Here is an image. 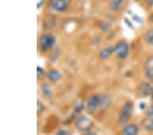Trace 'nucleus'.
I'll return each mask as SVG.
<instances>
[{"instance_id":"27","label":"nucleus","mask_w":153,"mask_h":135,"mask_svg":"<svg viewBox=\"0 0 153 135\" xmlns=\"http://www.w3.org/2000/svg\"><path fill=\"white\" fill-rule=\"evenodd\" d=\"M136 1H140V0H136Z\"/></svg>"},{"instance_id":"21","label":"nucleus","mask_w":153,"mask_h":135,"mask_svg":"<svg viewBox=\"0 0 153 135\" xmlns=\"http://www.w3.org/2000/svg\"><path fill=\"white\" fill-rule=\"evenodd\" d=\"M37 70H38V77H40L41 75H43L44 73V71L43 69L42 68L39 67V66H38V68H37Z\"/></svg>"},{"instance_id":"13","label":"nucleus","mask_w":153,"mask_h":135,"mask_svg":"<svg viewBox=\"0 0 153 135\" xmlns=\"http://www.w3.org/2000/svg\"><path fill=\"white\" fill-rule=\"evenodd\" d=\"M124 0H112L111 1L110 8L112 11H117L121 8Z\"/></svg>"},{"instance_id":"11","label":"nucleus","mask_w":153,"mask_h":135,"mask_svg":"<svg viewBox=\"0 0 153 135\" xmlns=\"http://www.w3.org/2000/svg\"><path fill=\"white\" fill-rule=\"evenodd\" d=\"M47 77L49 80L53 82H57L61 78V75L58 70L53 69L47 73Z\"/></svg>"},{"instance_id":"26","label":"nucleus","mask_w":153,"mask_h":135,"mask_svg":"<svg viewBox=\"0 0 153 135\" xmlns=\"http://www.w3.org/2000/svg\"><path fill=\"white\" fill-rule=\"evenodd\" d=\"M152 99H153V93H152Z\"/></svg>"},{"instance_id":"9","label":"nucleus","mask_w":153,"mask_h":135,"mask_svg":"<svg viewBox=\"0 0 153 135\" xmlns=\"http://www.w3.org/2000/svg\"><path fill=\"white\" fill-rule=\"evenodd\" d=\"M139 132V128L134 124H130L125 126L122 130L123 135H137Z\"/></svg>"},{"instance_id":"7","label":"nucleus","mask_w":153,"mask_h":135,"mask_svg":"<svg viewBox=\"0 0 153 135\" xmlns=\"http://www.w3.org/2000/svg\"><path fill=\"white\" fill-rule=\"evenodd\" d=\"M71 0H51V6L57 12H63L68 9Z\"/></svg>"},{"instance_id":"18","label":"nucleus","mask_w":153,"mask_h":135,"mask_svg":"<svg viewBox=\"0 0 153 135\" xmlns=\"http://www.w3.org/2000/svg\"><path fill=\"white\" fill-rule=\"evenodd\" d=\"M55 135H70V134L68 131H65V130L63 129H61L56 132Z\"/></svg>"},{"instance_id":"15","label":"nucleus","mask_w":153,"mask_h":135,"mask_svg":"<svg viewBox=\"0 0 153 135\" xmlns=\"http://www.w3.org/2000/svg\"><path fill=\"white\" fill-rule=\"evenodd\" d=\"M144 40L150 45H153V29H149L145 34Z\"/></svg>"},{"instance_id":"6","label":"nucleus","mask_w":153,"mask_h":135,"mask_svg":"<svg viewBox=\"0 0 153 135\" xmlns=\"http://www.w3.org/2000/svg\"><path fill=\"white\" fill-rule=\"evenodd\" d=\"M137 94L142 97L148 96L153 93V86L149 83L144 82L140 84L137 89Z\"/></svg>"},{"instance_id":"5","label":"nucleus","mask_w":153,"mask_h":135,"mask_svg":"<svg viewBox=\"0 0 153 135\" xmlns=\"http://www.w3.org/2000/svg\"><path fill=\"white\" fill-rule=\"evenodd\" d=\"M100 98L97 95H93L89 98L86 105V109L88 113L92 114L96 111L97 108L100 106Z\"/></svg>"},{"instance_id":"24","label":"nucleus","mask_w":153,"mask_h":135,"mask_svg":"<svg viewBox=\"0 0 153 135\" xmlns=\"http://www.w3.org/2000/svg\"><path fill=\"white\" fill-rule=\"evenodd\" d=\"M146 1L149 5H153V0H146Z\"/></svg>"},{"instance_id":"22","label":"nucleus","mask_w":153,"mask_h":135,"mask_svg":"<svg viewBox=\"0 0 153 135\" xmlns=\"http://www.w3.org/2000/svg\"><path fill=\"white\" fill-rule=\"evenodd\" d=\"M84 135H97V134H96L95 132H92L88 131L87 132H86V133L84 134Z\"/></svg>"},{"instance_id":"23","label":"nucleus","mask_w":153,"mask_h":135,"mask_svg":"<svg viewBox=\"0 0 153 135\" xmlns=\"http://www.w3.org/2000/svg\"><path fill=\"white\" fill-rule=\"evenodd\" d=\"M44 0H42V1H41L40 2H39V3H38V8H40L42 5V4H43V3H44Z\"/></svg>"},{"instance_id":"2","label":"nucleus","mask_w":153,"mask_h":135,"mask_svg":"<svg viewBox=\"0 0 153 135\" xmlns=\"http://www.w3.org/2000/svg\"><path fill=\"white\" fill-rule=\"evenodd\" d=\"M133 110V103L131 102H127L125 103L120 112L118 118V124L120 125H125L129 122L131 119Z\"/></svg>"},{"instance_id":"14","label":"nucleus","mask_w":153,"mask_h":135,"mask_svg":"<svg viewBox=\"0 0 153 135\" xmlns=\"http://www.w3.org/2000/svg\"><path fill=\"white\" fill-rule=\"evenodd\" d=\"M42 90L44 97L50 98L52 95V90L51 86L48 83H44L42 86Z\"/></svg>"},{"instance_id":"4","label":"nucleus","mask_w":153,"mask_h":135,"mask_svg":"<svg viewBox=\"0 0 153 135\" xmlns=\"http://www.w3.org/2000/svg\"><path fill=\"white\" fill-rule=\"evenodd\" d=\"M129 46L125 41H120L114 47V53L118 57L125 59L129 54Z\"/></svg>"},{"instance_id":"12","label":"nucleus","mask_w":153,"mask_h":135,"mask_svg":"<svg viewBox=\"0 0 153 135\" xmlns=\"http://www.w3.org/2000/svg\"><path fill=\"white\" fill-rule=\"evenodd\" d=\"M113 53H114V47L112 46H108L103 48L100 53V57L102 59H107L112 55Z\"/></svg>"},{"instance_id":"16","label":"nucleus","mask_w":153,"mask_h":135,"mask_svg":"<svg viewBox=\"0 0 153 135\" xmlns=\"http://www.w3.org/2000/svg\"><path fill=\"white\" fill-rule=\"evenodd\" d=\"M37 105H38V106H37V111H38V114L41 113L44 110L43 104H42L40 102L38 101V102H37Z\"/></svg>"},{"instance_id":"25","label":"nucleus","mask_w":153,"mask_h":135,"mask_svg":"<svg viewBox=\"0 0 153 135\" xmlns=\"http://www.w3.org/2000/svg\"><path fill=\"white\" fill-rule=\"evenodd\" d=\"M150 20L152 22V23H153V13L151 14V15L150 16Z\"/></svg>"},{"instance_id":"10","label":"nucleus","mask_w":153,"mask_h":135,"mask_svg":"<svg viewBox=\"0 0 153 135\" xmlns=\"http://www.w3.org/2000/svg\"><path fill=\"white\" fill-rule=\"evenodd\" d=\"M140 124H141V126L145 131L149 132H153V117H145V118L142 120Z\"/></svg>"},{"instance_id":"19","label":"nucleus","mask_w":153,"mask_h":135,"mask_svg":"<svg viewBox=\"0 0 153 135\" xmlns=\"http://www.w3.org/2000/svg\"><path fill=\"white\" fill-rule=\"evenodd\" d=\"M100 28L103 30H108V29L110 28V25L108 23H101L100 24Z\"/></svg>"},{"instance_id":"20","label":"nucleus","mask_w":153,"mask_h":135,"mask_svg":"<svg viewBox=\"0 0 153 135\" xmlns=\"http://www.w3.org/2000/svg\"><path fill=\"white\" fill-rule=\"evenodd\" d=\"M83 109H84V106H82V104H78L74 110L76 113H80L81 111H82Z\"/></svg>"},{"instance_id":"17","label":"nucleus","mask_w":153,"mask_h":135,"mask_svg":"<svg viewBox=\"0 0 153 135\" xmlns=\"http://www.w3.org/2000/svg\"><path fill=\"white\" fill-rule=\"evenodd\" d=\"M146 115L147 117H153V105L150 106L149 109H147L146 112Z\"/></svg>"},{"instance_id":"8","label":"nucleus","mask_w":153,"mask_h":135,"mask_svg":"<svg viewBox=\"0 0 153 135\" xmlns=\"http://www.w3.org/2000/svg\"><path fill=\"white\" fill-rule=\"evenodd\" d=\"M144 73L147 78H153V56H150L146 60L144 63Z\"/></svg>"},{"instance_id":"1","label":"nucleus","mask_w":153,"mask_h":135,"mask_svg":"<svg viewBox=\"0 0 153 135\" xmlns=\"http://www.w3.org/2000/svg\"><path fill=\"white\" fill-rule=\"evenodd\" d=\"M56 43L55 37L53 34H45L40 36L39 40V46L42 50L47 51L53 47Z\"/></svg>"},{"instance_id":"3","label":"nucleus","mask_w":153,"mask_h":135,"mask_svg":"<svg viewBox=\"0 0 153 135\" xmlns=\"http://www.w3.org/2000/svg\"><path fill=\"white\" fill-rule=\"evenodd\" d=\"M76 126L79 131L87 132L90 131L91 128L93 126V122L89 118L82 115V116H80L77 118L76 122Z\"/></svg>"}]
</instances>
